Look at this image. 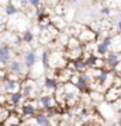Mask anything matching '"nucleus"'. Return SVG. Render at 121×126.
Returning <instances> with one entry per match:
<instances>
[{
  "label": "nucleus",
  "mask_w": 121,
  "mask_h": 126,
  "mask_svg": "<svg viewBox=\"0 0 121 126\" xmlns=\"http://www.w3.org/2000/svg\"><path fill=\"white\" fill-rule=\"evenodd\" d=\"M21 94L25 99H37L41 94V86L37 83V80L25 77L21 81Z\"/></svg>",
  "instance_id": "f257e3e1"
},
{
  "label": "nucleus",
  "mask_w": 121,
  "mask_h": 126,
  "mask_svg": "<svg viewBox=\"0 0 121 126\" xmlns=\"http://www.w3.org/2000/svg\"><path fill=\"white\" fill-rule=\"evenodd\" d=\"M38 111L40 109H38V105H37V99H25L20 107H17V108L14 109L13 112L18 113L20 118L24 121V119L32 118Z\"/></svg>",
  "instance_id": "f03ea898"
},
{
  "label": "nucleus",
  "mask_w": 121,
  "mask_h": 126,
  "mask_svg": "<svg viewBox=\"0 0 121 126\" xmlns=\"http://www.w3.org/2000/svg\"><path fill=\"white\" fill-rule=\"evenodd\" d=\"M7 72L9 74H14V76H18L21 80H24L25 77H28V72L24 63L20 60V59H11L7 64Z\"/></svg>",
  "instance_id": "7ed1b4c3"
},
{
  "label": "nucleus",
  "mask_w": 121,
  "mask_h": 126,
  "mask_svg": "<svg viewBox=\"0 0 121 126\" xmlns=\"http://www.w3.org/2000/svg\"><path fill=\"white\" fill-rule=\"evenodd\" d=\"M21 79L18 76H14V74H9L7 79L3 81V88L7 94H11V93H18L21 91Z\"/></svg>",
  "instance_id": "20e7f679"
},
{
  "label": "nucleus",
  "mask_w": 121,
  "mask_h": 126,
  "mask_svg": "<svg viewBox=\"0 0 121 126\" xmlns=\"http://www.w3.org/2000/svg\"><path fill=\"white\" fill-rule=\"evenodd\" d=\"M37 105H38V109H40V111H47V109L55 107V105H56V101H55L52 94L41 93L40 97L37 98Z\"/></svg>",
  "instance_id": "39448f33"
},
{
  "label": "nucleus",
  "mask_w": 121,
  "mask_h": 126,
  "mask_svg": "<svg viewBox=\"0 0 121 126\" xmlns=\"http://www.w3.org/2000/svg\"><path fill=\"white\" fill-rule=\"evenodd\" d=\"M77 39L80 41L82 45H87V44H93L97 41V34L92 30L90 27H83L80 34L77 35Z\"/></svg>",
  "instance_id": "423d86ee"
},
{
  "label": "nucleus",
  "mask_w": 121,
  "mask_h": 126,
  "mask_svg": "<svg viewBox=\"0 0 121 126\" xmlns=\"http://www.w3.org/2000/svg\"><path fill=\"white\" fill-rule=\"evenodd\" d=\"M121 60V52H116V50H110L106 56H104V67L113 70L114 66Z\"/></svg>",
  "instance_id": "0eeeda50"
},
{
  "label": "nucleus",
  "mask_w": 121,
  "mask_h": 126,
  "mask_svg": "<svg viewBox=\"0 0 121 126\" xmlns=\"http://www.w3.org/2000/svg\"><path fill=\"white\" fill-rule=\"evenodd\" d=\"M13 58V50L9 44H1L0 45V64L1 66H7L9 62Z\"/></svg>",
  "instance_id": "6e6552de"
},
{
  "label": "nucleus",
  "mask_w": 121,
  "mask_h": 126,
  "mask_svg": "<svg viewBox=\"0 0 121 126\" xmlns=\"http://www.w3.org/2000/svg\"><path fill=\"white\" fill-rule=\"evenodd\" d=\"M37 60H38V58H37V50L35 49H30V50H27V52L24 53L23 63H24V66H25V69H27V72H30V70L35 66Z\"/></svg>",
  "instance_id": "1a4fd4ad"
},
{
  "label": "nucleus",
  "mask_w": 121,
  "mask_h": 126,
  "mask_svg": "<svg viewBox=\"0 0 121 126\" xmlns=\"http://www.w3.org/2000/svg\"><path fill=\"white\" fill-rule=\"evenodd\" d=\"M25 101L24 98V95L21 94V91H18V93H11V94H7V102L4 105H10V107H13V108H17L20 107L23 102Z\"/></svg>",
  "instance_id": "9d476101"
},
{
  "label": "nucleus",
  "mask_w": 121,
  "mask_h": 126,
  "mask_svg": "<svg viewBox=\"0 0 121 126\" xmlns=\"http://www.w3.org/2000/svg\"><path fill=\"white\" fill-rule=\"evenodd\" d=\"M42 87H44L45 93L48 94H54L55 90L59 87V83L55 77H49V76H45L44 77V83H42Z\"/></svg>",
  "instance_id": "9b49d317"
},
{
  "label": "nucleus",
  "mask_w": 121,
  "mask_h": 126,
  "mask_svg": "<svg viewBox=\"0 0 121 126\" xmlns=\"http://www.w3.org/2000/svg\"><path fill=\"white\" fill-rule=\"evenodd\" d=\"M71 63H72V67H73V72H75V74H76V73H82V72H85V70H87V67H86V62H85V58H83V56L75 59V60H71Z\"/></svg>",
  "instance_id": "f8f14e48"
},
{
  "label": "nucleus",
  "mask_w": 121,
  "mask_h": 126,
  "mask_svg": "<svg viewBox=\"0 0 121 126\" xmlns=\"http://www.w3.org/2000/svg\"><path fill=\"white\" fill-rule=\"evenodd\" d=\"M4 13H6V16H9V17H11V16H16V14L18 13L17 6H14L11 1H9L7 4H4Z\"/></svg>",
  "instance_id": "ddd939ff"
},
{
  "label": "nucleus",
  "mask_w": 121,
  "mask_h": 126,
  "mask_svg": "<svg viewBox=\"0 0 121 126\" xmlns=\"http://www.w3.org/2000/svg\"><path fill=\"white\" fill-rule=\"evenodd\" d=\"M41 64H42V67L47 70V69L49 67V50L45 49L41 55Z\"/></svg>",
  "instance_id": "4468645a"
},
{
  "label": "nucleus",
  "mask_w": 121,
  "mask_h": 126,
  "mask_svg": "<svg viewBox=\"0 0 121 126\" xmlns=\"http://www.w3.org/2000/svg\"><path fill=\"white\" fill-rule=\"evenodd\" d=\"M21 38H23V42H24V44H31L35 36H34V32H32L31 30H25V31L23 32Z\"/></svg>",
  "instance_id": "2eb2a0df"
},
{
  "label": "nucleus",
  "mask_w": 121,
  "mask_h": 126,
  "mask_svg": "<svg viewBox=\"0 0 121 126\" xmlns=\"http://www.w3.org/2000/svg\"><path fill=\"white\" fill-rule=\"evenodd\" d=\"M111 107H113V109H114V112L121 115V98H118L116 102H113Z\"/></svg>",
  "instance_id": "dca6fc26"
},
{
  "label": "nucleus",
  "mask_w": 121,
  "mask_h": 126,
  "mask_svg": "<svg viewBox=\"0 0 121 126\" xmlns=\"http://www.w3.org/2000/svg\"><path fill=\"white\" fill-rule=\"evenodd\" d=\"M100 14H103V16H106V17H108V16L111 14V9H110L108 6H103V7L100 9Z\"/></svg>",
  "instance_id": "f3484780"
},
{
  "label": "nucleus",
  "mask_w": 121,
  "mask_h": 126,
  "mask_svg": "<svg viewBox=\"0 0 121 126\" xmlns=\"http://www.w3.org/2000/svg\"><path fill=\"white\" fill-rule=\"evenodd\" d=\"M28 6L32 9H38L41 6V0H28Z\"/></svg>",
  "instance_id": "a211bd4d"
},
{
  "label": "nucleus",
  "mask_w": 121,
  "mask_h": 126,
  "mask_svg": "<svg viewBox=\"0 0 121 126\" xmlns=\"http://www.w3.org/2000/svg\"><path fill=\"white\" fill-rule=\"evenodd\" d=\"M7 76H9V72L6 69H0V83H3L7 79Z\"/></svg>",
  "instance_id": "6ab92c4d"
},
{
  "label": "nucleus",
  "mask_w": 121,
  "mask_h": 126,
  "mask_svg": "<svg viewBox=\"0 0 121 126\" xmlns=\"http://www.w3.org/2000/svg\"><path fill=\"white\" fill-rule=\"evenodd\" d=\"M113 72L116 73V74H118V76H121V60L118 63H117L116 66H114V69H113Z\"/></svg>",
  "instance_id": "aec40b11"
},
{
  "label": "nucleus",
  "mask_w": 121,
  "mask_h": 126,
  "mask_svg": "<svg viewBox=\"0 0 121 126\" xmlns=\"http://www.w3.org/2000/svg\"><path fill=\"white\" fill-rule=\"evenodd\" d=\"M117 30H118V32L121 34V18L118 20V23H117Z\"/></svg>",
  "instance_id": "412c9836"
},
{
  "label": "nucleus",
  "mask_w": 121,
  "mask_h": 126,
  "mask_svg": "<svg viewBox=\"0 0 121 126\" xmlns=\"http://www.w3.org/2000/svg\"><path fill=\"white\" fill-rule=\"evenodd\" d=\"M68 1H69V3H72V4H73V3H76L77 0H68Z\"/></svg>",
  "instance_id": "4be33fe9"
},
{
  "label": "nucleus",
  "mask_w": 121,
  "mask_h": 126,
  "mask_svg": "<svg viewBox=\"0 0 121 126\" xmlns=\"http://www.w3.org/2000/svg\"><path fill=\"white\" fill-rule=\"evenodd\" d=\"M21 126H24V125H23V122H21Z\"/></svg>",
  "instance_id": "5701e85b"
},
{
  "label": "nucleus",
  "mask_w": 121,
  "mask_h": 126,
  "mask_svg": "<svg viewBox=\"0 0 121 126\" xmlns=\"http://www.w3.org/2000/svg\"><path fill=\"white\" fill-rule=\"evenodd\" d=\"M0 7H1V4H0Z\"/></svg>",
  "instance_id": "b1692460"
}]
</instances>
